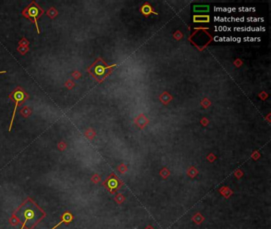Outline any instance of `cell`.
Segmentation results:
<instances>
[{
	"mask_svg": "<svg viewBox=\"0 0 271 229\" xmlns=\"http://www.w3.org/2000/svg\"><path fill=\"white\" fill-rule=\"evenodd\" d=\"M12 215L22 225L20 229H33L46 216L45 212L30 197L26 198Z\"/></svg>",
	"mask_w": 271,
	"mask_h": 229,
	"instance_id": "obj_1",
	"label": "cell"
},
{
	"mask_svg": "<svg viewBox=\"0 0 271 229\" xmlns=\"http://www.w3.org/2000/svg\"><path fill=\"white\" fill-rule=\"evenodd\" d=\"M9 98L11 99L12 101L14 104V111L13 114H12V117H11V123L9 125V129L8 131H11V128H12V126H13L14 123V117H15L16 111L18 109V107L22 106V104H23L25 103V101L29 98V96L28 94L24 91V89L21 87H17L14 89L13 91H11V93L9 95Z\"/></svg>",
	"mask_w": 271,
	"mask_h": 229,
	"instance_id": "obj_2",
	"label": "cell"
},
{
	"mask_svg": "<svg viewBox=\"0 0 271 229\" xmlns=\"http://www.w3.org/2000/svg\"><path fill=\"white\" fill-rule=\"evenodd\" d=\"M43 14H44L43 9L35 1H32L26 7H25V9L22 12V14L25 18H28L35 24L38 33H40V29L38 27V19Z\"/></svg>",
	"mask_w": 271,
	"mask_h": 229,
	"instance_id": "obj_3",
	"label": "cell"
},
{
	"mask_svg": "<svg viewBox=\"0 0 271 229\" xmlns=\"http://www.w3.org/2000/svg\"><path fill=\"white\" fill-rule=\"evenodd\" d=\"M89 73L96 79H100L104 76L107 72V69L102 63L96 62L95 63L91 68H89Z\"/></svg>",
	"mask_w": 271,
	"mask_h": 229,
	"instance_id": "obj_4",
	"label": "cell"
},
{
	"mask_svg": "<svg viewBox=\"0 0 271 229\" xmlns=\"http://www.w3.org/2000/svg\"><path fill=\"white\" fill-rule=\"evenodd\" d=\"M73 220V216H72V214L71 212H65V213L63 214L62 216H61V220H60V222L58 223L57 224H56L53 228L51 229H56L58 226H60V224H62L63 223H65V224H69V223H71L72 220Z\"/></svg>",
	"mask_w": 271,
	"mask_h": 229,
	"instance_id": "obj_5",
	"label": "cell"
},
{
	"mask_svg": "<svg viewBox=\"0 0 271 229\" xmlns=\"http://www.w3.org/2000/svg\"><path fill=\"white\" fill-rule=\"evenodd\" d=\"M10 223H11V225H14V226H15V225H17L18 224H19V223H18V220H17V218H16L14 215H12V216H11V219H10Z\"/></svg>",
	"mask_w": 271,
	"mask_h": 229,
	"instance_id": "obj_6",
	"label": "cell"
},
{
	"mask_svg": "<svg viewBox=\"0 0 271 229\" xmlns=\"http://www.w3.org/2000/svg\"><path fill=\"white\" fill-rule=\"evenodd\" d=\"M5 73H7V71H6V70H3V71H0V74Z\"/></svg>",
	"mask_w": 271,
	"mask_h": 229,
	"instance_id": "obj_7",
	"label": "cell"
}]
</instances>
